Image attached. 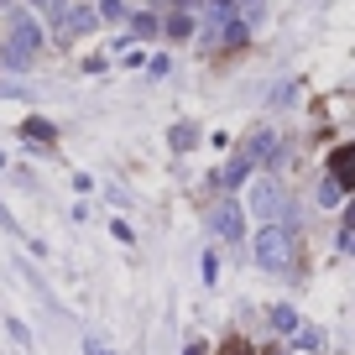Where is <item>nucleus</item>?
Returning <instances> with one entry per match:
<instances>
[{
	"label": "nucleus",
	"instance_id": "f3484780",
	"mask_svg": "<svg viewBox=\"0 0 355 355\" xmlns=\"http://www.w3.org/2000/svg\"><path fill=\"white\" fill-rule=\"evenodd\" d=\"M241 11H245V21H251V16H261V0H241Z\"/></svg>",
	"mask_w": 355,
	"mask_h": 355
},
{
	"label": "nucleus",
	"instance_id": "aec40b11",
	"mask_svg": "<svg viewBox=\"0 0 355 355\" xmlns=\"http://www.w3.org/2000/svg\"><path fill=\"white\" fill-rule=\"evenodd\" d=\"M89 355H110V350H100V345H94V340H89Z\"/></svg>",
	"mask_w": 355,
	"mask_h": 355
},
{
	"label": "nucleus",
	"instance_id": "a211bd4d",
	"mask_svg": "<svg viewBox=\"0 0 355 355\" xmlns=\"http://www.w3.org/2000/svg\"><path fill=\"white\" fill-rule=\"evenodd\" d=\"M225 355H251V350H245L241 340H230V345H225Z\"/></svg>",
	"mask_w": 355,
	"mask_h": 355
},
{
	"label": "nucleus",
	"instance_id": "0eeeda50",
	"mask_svg": "<svg viewBox=\"0 0 355 355\" xmlns=\"http://www.w3.org/2000/svg\"><path fill=\"white\" fill-rule=\"evenodd\" d=\"M94 21H100V11L78 6V11H68V16H63V32H68V37H84V32H94Z\"/></svg>",
	"mask_w": 355,
	"mask_h": 355
},
{
	"label": "nucleus",
	"instance_id": "ddd939ff",
	"mask_svg": "<svg viewBox=\"0 0 355 355\" xmlns=\"http://www.w3.org/2000/svg\"><path fill=\"white\" fill-rule=\"evenodd\" d=\"M157 26H162L157 16H131V32L136 37H157Z\"/></svg>",
	"mask_w": 355,
	"mask_h": 355
},
{
	"label": "nucleus",
	"instance_id": "f03ea898",
	"mask_svg": "<svg viewBox=\"0 0 355 355\" xmlns=\"http://www.w3.org/2000/svg\"><path fill=\"white\" fill-rule=\"evenodd\" d=\"M251 251H256V261H261L266 272H288V261H293V235L282 230V225H261V230H256V241H251Z\"/></svg>",
	"mask_w": 355,
	"mask_h": 355
},
{
	"label": "nucleus",
	"instance_id": "39448f33",
	"mask_svg": "<svg viewBox=\"0 0 355 355\" xmlns=\"http://www.w3.org/2000/svg\"><path fill=\"white\" fill-rule=\"evenodd\" d=\"M329 178L340 183L345 193L355 189V146H340V152H329Z\"/></svg>",
	"mask_w": 355,
	"mask_h": 355
},
{
	"label": "nucleus",
	"instance_id": "9d476101",
	"mask_svg": "<svg viewBox=\"0 0 355 355\" xmlns=\"http://www.w3.org/2000/svg\"><path fill=\"white\" fill-rule=\"evenodd\" d=\"M251 167H256V162H251V157L241 152V157H235V162H230V167H225V173H220V183H225V189H230V183H241V178L251 173Z\"/></svg>",
	"mask_w": 355,
	"mask_h": 355
},
{
	"label": "nucleus",
	"instance_id": "412c9836",
	"mask_svg": "<svg viewBox=\"0 0 355 355\" xmlns=\"http://www.w3.org/2000/svg\"><path fill=\"white\" fill-rule=\"evenodd\" d=\"M183 355H204V345H189V350H183Z\"/></svg>",
	"mask_w": 355,
	"mask_h": 355
},
{
	"label": "nucleus",
	"instance_id": "6ab92c4d",
	"mask_svg": "<svg viewBox=\"0 0 355 355\" xmlns=\"http://www.w3.org/2000/svg\"><path fill=\"white\" fill-rule=\"evenodd\" d=\"M0 225H6V230H16V220H11V209H6V204H0Z\"/></svg>",
	"mask_w": 355,
	"mask_h": 355
},
{
	"label": "nucleus",
	"instance_id": "4468645a",
	"mask_svg": "<svg viewBox=\"0 0 355 355\" xmlns=\"http://www.w3.org/2000/svg\"><path fill=\"white\" fill-rule=\"evenodd\" d=\"M21 131L32 136V141H53V125H47V121H26Z\"/></svg>",
	"mask_w": 355,
	"mask_h": 355
},
{
	"label": "nucleus",
	"instance_id": "2eb2a0df",
	"mask_svg": "<svg viewBox=\"0 0 355 355\" xmlns=\"http://www.w3.org/2000/svg\"><path fill=\"white\" fill-rule=\"evenodd\" d=\"M6 334H11L16 345H26V340H32V334H26V324H21V319H6Z\"/></svg>",
	"mask_w": 355,
	"mask_h": 355
},
{
	"label": "nucleus",
	"instance_id": "1a4fd4ad",
	"mask_svg": "<svg viewBox=\"0 0 355 355\" xmlns=\"http://www.w3.org/2000/svg\"><path fill=\"white\" fill-rule=\"evenodd\" d=\"M272 329H277V334H293V329H298V309L277 303V309H272Z\"/></svg>",
	"mask_w": 355,
	"mask_h": 355
},
{
	"label": "nucleus",
	"instance_id": "5701e85b",
	"mask_svg": "<svg viewBox=\"0 0 355 355\" xmlns=\"http://www.w3.org/2000/svg\"><path fill=\"white\" fill-rule=\"evenodd\" d=\"M0 167H6V152H0Z\"/></svg>",
	"mask_w": 355,
	"mask_h": 355
},
{
	"label": "nucleus",
	"instance_id": "20e7f679",
	"mask_svg": "<svg viewBox=\"0 0 355 355\" xmlns=\"http://www.w3.org/2000/svg\"><path fill=\"white\" fill-rule=\"evenodd\" d=\"M204 225H209L220 241H241V235H245V209H241L235 199H220V204H209Z\"/></svg>",
	"mask_w": 355,
	"mask_h": 355
},
{
	"label": "nucleus",
	"instance_id": "7ed1b4c3",
	"mask_svg": "<svg viewBox=\"0 0 355 355\" xmlns=\"http://www.w3.org/2000/svg\"><path fill=\"white\" fill-rule=\"evenodd\" d=\"M245 209H251L261 225H277V214H282V189L272 183V178H256L251 189H245Z\"/></svg>",
	"mask_w": 355,
	"mask_h": 355
},
{
	"label": "nucleus",
	"instance_id": "6e6552de",
	"mask_svg": "<svg viewBox=\"0 0 355 355\" xmlns=\"http://www.w3.org/2000/svg\"><path fill=\"white\" fill-rule=\"evenodd\" d=\"M167 37H173V42L193 37V16H189V11H173V16H167Z\"/></svg>",
	"mask_w": 355,
	"mask_h": 355
},
{
	"label": "nucleus",
	"instance_id": "423d86ee",
	"mask_svg": "<svg viewBox=\"0 0 355 355\" xmlns=\"http://www.w3.org/2000/svg\"><path fill=\"white\" fill-rule=\"evenodd\" d=\"M245 157H251V162H272V157H277V136H272V131H256L251 141H245Z\"/></svg>",
	"mask_w": 355,
	"mask_h": 355
},
{
	"label": "nucleus",
	"instance_id": "dca6fc26",
	"mask_svg": "<svg viewBox=\"0 0 355 355\" xmlns=\"http://www.w3.org/2000/svg\"><path fill=\"white\" fill-rule=\"evenodd\" d=\"M173 146H178V152H183V146H193V131H189V125H178V131H173Z\"/></svg>",
	"mask_w": 355,
	"mask_h": 355
},
{
	"label": "nucleus",
	"instance_id": "f257e3e1",
	"mask_svg": "<svg viewBox=\"0 0 355 355\" xmlns=\"http://www.w3.org/2000/svg\"><path fill=\"white\" fill-rule=\"evenodd\" d=\"M37 47H42V26H37L26 11H16L11 16V37H6V47H0V63L6 68H26L37 58Z\"/></svg>",
	"mask_w": 355,
	"mask_h": 355
},
{
	"label": "nucleus",
	"instance_id": "f8f14e48",
	"mask_svg": "<svg viewBox=\"0 0 355 355\" xmlns=\"http://www.w3.org/2000/svg\"><path fill=\"white\" fill-rule=\"evenodd\" d=\"M340 199H345V189L334 183V178H324V183H319V204H324V209H334Z\"/></svg>",
	"mask_w": 355,
	"mask_h": 355
},
{
	"label": "nucleus",
	"instance_id": "4be33fe9",
	"mask_svg": "<svg viewBox=\"0 0 355 355\" xmlns=\"http://www.w3.org/2000/svg\"><path fill=\"white\" fill-rule=\"evenodd\" d=\"M209 6H220V11H225V6H230V0H209Z\"/></svg>",
	"mask_w": 355,
	"mask_h": 355
},
{
	"label": "nucleus",
	"instance_id": "9b49d317",
	"mask_svg": "<svg viewBox=\"0 0 355 355\" xmlns=\"http://www.w3.org/2000/svg\"><path fill=\"white\" fill-rule=\"evenodd\" d=\"M100 21H131L125 0H100Z\"/></svg>",
	"mask_w": 355,
	"mask_h": 355
}]
</instances>
